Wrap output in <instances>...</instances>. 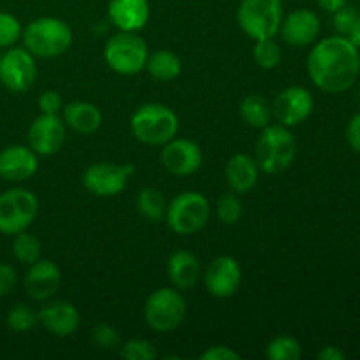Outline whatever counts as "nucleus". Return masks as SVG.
Instances as JSON below:
<instances>
[{"instance_id":"nucleus-27","label":"nucleus","mask_w":360,"mask_h":360,"mask_svg":"<svg viewBox=\"0 0 360 360\" xmlns=\"http://www.w3.org/2000/svg\"><path fill=\"white\" fill-rule=\"evenodd\" d=\"M41 241L34 234H28L27 231L20 232L14 236L13 241V255L23 266H32L41 259Z\"/></svg>"},{"instance_id":"nucleus-10","label":"nucleus","mask_w":360,"mask_h":360,"mask_svg":"<svg viewBox=\"0 0 360 360\" xmlns=\"http://www.w3.org/2000/svg\"><path fill=\"white\" fill-rule=\"evenodd\" d=\"M136 172L132 164H112L97 162L91 164L83 174V185L95 197H115L127 188L130 176Z\"/></svg>"},{"instance_id":"nucleus-23","label":"nucleus","mask_w":360,"mask_h":360,"mask_svg":"<svg viewBox=\"0 0 360 360\" xmlns=\"http://www.w3.org/2000/svg\"><path fill=\"white\" fill-rule=\"evenodd\" d=\"M167 276L172 287L178 290H188L199 281L200 262L192 252L178 250L167 260Z\"/></svg>"},{"instance_id":"nucleus-40","label":"nucleus","mask_w":360,"mask_h":360,"mask_svg":"<svg viewBox=\"0 0 360 360\" xmlns=\"http://www.w3.org/2000/svg\"><path fill=\"white\" fill-rule=\"evenodd\" d=\"M319 360H345L347 359V354L343 350H340L338 347H326L319 352L316 355Z\"/></svg>"},{"instance_id":"nucleus-30","label":"nucleus","mask_w":360,"mask_h":360,"mask_svg":"<svg viewBox=\"0 0 360 360\" xmlns=\"http://www.w3.org/2000/svg\"><path fill=\"white\" fill-rule=\"evenodd\" d=\"M6 322L13 333H28L39 323V311L27 304H16L7 313Z\"/></svg>"},{"instance_id":"nucleus-6","label":"nucleus","mask_w":360,"mask_h":360,"mask_svg":"<svg viewBox=\"0 0 360 360\" xmlns=\"http://www.w3.org/2000/svg\"><path fill=\"white\" fill-rule=\"evenodd\" d=\"M283 21L281 0H241L238 9V23L253 41L274 37Z\"/></svg>"},{"instance_id":"nucleus-7","label":"nucleus","mask_w":360,"mask_h":360,"mask_svg":"<svg viewBox=\"0 0 360 360\" xmlns=\"http://www.w3.org/2000/svg\"><path fill=\"white\" fill-rule=\"evenodd\" d=\"M211 206L200 192H183L167 204L165 220L169 229L179 236L202 231L210 220Z\"/></svg>"},{"instance_id":"nucleus-26","label":"nucleus","mask_w":360,"mask_h":360,"mask_svg":"<svg viewBox=\"0 0 360 360\" xmlns=\"http://www.w3.org/2000/svg\"><path fill=\"white\" fill-rule=\"evenodd\" d=\"M136 206H137V211L141 213V217L146 218L148 221L158 224V221H162L165 218L167 200H165L164 193H162L160 190L146 186V188H143L139 193H137Z\"/></svg>"},{"instance_id":"nucleus-4","label":"nucleus","mask_w":360,"mask_h":360,"mask_svg":"<svg viewBox=\"0 0 360 360\" xmlns=\"http://www.w3.org/2000/svg\"><path fill=\"white\" fill-rule=\"evenodd\" d=\"M297 153V143L288 127L267 125L260 132L255 146V160L266 174H280L287 171Z\"/></svg>"},{"instance_id":"nucleus-35","label":"nucleus","mask_w":360,"mask_h":360,"mask_svg":"<svg viewBox=\"0 0 360 360\" xmlns=\"http://www.w3.org/2000/svg\"><path fill=\"white\" fill-rule=\"evenodd\" d=\"M359 14V7L348 6V4L345 7H341L340 11H336V13H334V28L338 30V34L345 37V35L348 34V30H350L352 25H354V21L357 20Z\"/></svg>"},{"instance_id":"nucleus-38","label":"nucleus","mask_w":360,"mask_h":360,"mask_svg":"<svg viewBox=\"0 0 360 360\" xmlns=\"http://www.w3.org/2000/svg\"><path fill=\"white\" fill-rule=\"evenodd\" d=\"M16 271L9 264H0V297L11 294L16 287Z\"/></svg>"},{"instance_id":"nucleus-17","label":"nucleus","mask_w":360,"mask_h":360,"mask_svg":"<svg viewBox=\"0 0 360 360\" xmlns=\"http://www.w3.org/2000/svg\"><path fill=\"white\" fill-rule=\"evenodd\" d=\"M39 323L56 338H69L77 333L81 326V316L76 306L69 301L46 302L39 309Z\"/></svg>"},{"instance_id":"nucleus-11","label":"nucleus","mask_w":360,"mask_h":360,"mask_svg":"<svg viewBox=\"0 0 360 360\" xmlns=\"http://www.w3.org/2000/svg\"><path fill=\"white\" fill-rule=\"evenodd\" d=\"M37 79L35 56L25 48H9L0 58V81L13 94L30 90Z\"/></svg>"},{"instance_id":"nucleus-37","label":"nucleus","mask_w":360,"mask_h":360,"mask_svg":"<svg viewBox=\"0 0 360 360\" xmlns=\"http://www.w3.org/2000/svg\"><path fill=\"white\" fill-rule=\"evenodd\" d=\"M241 355L236 350H232L231 347H224V345H214V347L207 348L202 355H200V360H239Z\"/></svg>"},{"instance_id":"nucleus-31","label":"nucleus","mask_w":360,"mask_h":360,"mask_svg":"<svg viewBox=\"0 0 360 360\" xmlns=\"http://www.w3.org/2000/svg\"><path fill=\"white\" fill-rule=\"evenodd\" d=\"M243 214L241 200L236 193H224L217 202V217L221 224L234 225L238 224Z\"/></svg>"},{"instance_id":"nucleus-34","label":"nucleus","mask_w":360,"mask_h":360,"mask_svg":"<svg viewBox=\"0 0 360 360\" xmlns=\"http://www.w3.org/2000/svg\"><path fill=\"white\" fill-rule=\"evenodd\" d=\"M90 336L94 345H97L102 350H115L122 343L118 330L112 326H108V323H98V326H95L91 329Z\"/></svg>"},{"instance_id":"nucleus-39","label":"nucleus","mask_w":360,"mask_h":360,"mask_svg":"<svg viewBox=\"0 0 360 360\" xmlns=\"http://www.w3.org/2000/svg\"><path fill=\"white\" fill-rule=\"evenodd\" d=\"M347 139L352 150L360 153V112H357V115L350 120V123H348Z\"/></svg>"},{"instance_id":"nucleus-32","label":"nucleus","mask_w":360,"mask_h":360,"mask_svg":"<svg viewBox=\"0 0 360 360\" xmlns=\"http://www.w3.org/2000/svg\"><path fill=\"white\" fill-rule=\"evenodd\" d=\"M23 34L20 20L9 13H0V48H11Z\"/></svg>"},{"instance_id":"nucleus-25","label":"nucleus","mask_w":360,"mask_h":360,"mask_svg":"<svg viewBox=\"0 0 360 360\" xmlns=\"http://www.w3.org/2000/svg\"><path fill=\"white\" fill-rule=\"evenodd\" d=\"M239 112H241L243 122L253 129L262 130L273 120V108L267 102V98L260 97V95H248V97L243 98Z\"/></svg>"},{"instance_id":"nucleus-18","label":"nucleus","mask_w":360,"mask_h":360,"mask_svg":"<svg viewBox=\"0 0 360 360\" xmlns=\"http://www.w3.org/2000/svg\"><path fill=\"white\" fill-rule=\"evenodd\" d=\"M62 283V273L55 262L46 259H39L32 266H28L25 274V290L28 297L34 301H48L55 295Z\"/></svg>"},{"instance_id":"nucleus-14","label":"nucleus","mask_w":360,"mask_h":360,"mask_svg":"<svg viewBox=\"0 0 360 360\" xmlns=\"http://www.w3.org/2000/svg\"><path fill=\"white\" fill-rule=\"evenodd\" d=\"M243 273L238 260L231 255H220L211 260L204 273V285L213 297H232L241 287Z\"/></svg>"},{"instance_id":"nucleus-36","label":"nucleus","mask_w":360,"mask_h":360,"mask_svg":"<svg viewBox=\"0 0 360 360\" xmlns=\"http://www.w3.org/2000/svg\"><path fill=\"white\" fill-rule=\"evenodd\" d=\"M39 109H41L44 115H58L63 108L62 97H60L58 91L55 90H46L42 91L41 97L37 101Z\"/></svg>"},{"instance_id":"nucleus-42","label":"nucleus","mask_w":360,"mask_h":360,"mask_svg":"<svg viewBox=\"0 0 360 360\" xmlns=\"http://www.w3.org/2000/svg\"><path fill=\"white\" fill-rule=\"evenodd\" d=\"M319 2V6L322 7L323 11H327V13H336V11H340L341 7L347 6L348 0H316Z\"/></svg>"},{"instance_id":"nucleus-29","label":"nucleus","mask_w":360,"mask_h":360,"mask_svg":"<svg viewBox=\"0 0 360 360\" xmlns=\"http://www.w3.org/2000/svg\"><path fill=\"white\" fill-rule=\"evenodd\" d=\"M253 58L260 69H276L281 62L280 44L274 41V37L259 39V41H255V48H253Z\"/></svg>"},{"instance_id":"nucleus-24","label":"nucleus","mask_w":360,"mask_h":360,"mask_svg":"<svg viewBox=\"0 0 360 360\" xmlns=\"http://www.w3.org/2000/svg\"><path fill=\"white\" fill-rule=\"evenodd\" d=\"M144 69L150 72V76L157 81H174L181 74V60L171 49H158L148 56V62Z\"/></svg>"},{"instance_id":"nucleus-41","label":"nucleus","mask_w":360,"mask_h":360,"mask_svg":"<svg viewBox=\"0 0 360 360\" xmlns=\"http://www.w3.org/2000/svg\"><path fill=\"white\" fill-rule=\"evenodd\" d=\"M345 39H348L355 48H360V14L357 16V20L354 21V25L350 27L348 34L345 35Z\"/></svg>"},{"instance_id":"nucleus-5","label":"nucleus","mask_w":360,"mask_h":360,"mask_svg":"<svg viewBox=\"0 0 360 360\" xmlns=\"http://www.w3.org/2000/svg\"><path fill=\"white\" fill-rule=\"evenodd\" d=\"M148 51L146 42L137 32H118L108 39L104 46V60L109 69L122 76H134L146 67Z\"/></svg>"},{"instance_id":"nucleus-1","label":"nucleus","mask_w":360,"mask_h":360,"mask_svg":"<svg viewBox=\"0 0 360 360\" xmlns=\"http://www.w3.org/2000/svg\"><path fill=\"white\" fill-rule=\"evenodd\" d=\"M360 72L359 48L343 35L322 39L308 55V74L313 84L327 94L352 88Z\"/></svg>"},{"instance_id":"nucleus-9","label":"nucleus","mask_w":360,"mask_h":360,"mask_svg":"<svg viewBox=\"0 0 360 360\" xmlns=\"http://www.w3.org/2000/svg\"><path fill=\"white\" fill-rule=\"evenodd\" d=\"M39 213V200L30 190L11 188L0 193V234L16 236L27 231Z\"/></svg>"},{"instance_id":"nucleus-33","label":"nucleus","mask_w":360,"mask_h":360,"mask_svg":"<svg viewBox=\"0 0 360 360\" xmlns=\"http://www.w3.org/2000/svg\"><path fill=\"white\" fill-rule=\"evenodd\" d=\"M120 355L127 360H153L157 359V350L146 340H129L122 345Z\"/></svg>"},{"instance_id":"nucleus-13","label":"nucleus","mask_w":360,"mask_h":360,"mask_svg":"<svg viewBox=\"0 0 360 360\" xmlns=\"http://www.w3.org/2000/svg\"><path fill=\"white\" fill-rule=\"evenodd\" d=\"M65 129L62 116L42 112L28 127V146L41 157H51L62 150L67 137Z\"/></svg>"},{"instance_id":"nucleus-12","label":"nucleus","mask_w":360,"mask_h":360,"mask_svg":"<svg viewBox=\"0 0 360 360\" xmlns=\"http://www.w3.org/2000/svg\"><path fill=\"white\" fill-rule=\"evenodd\" d=\"M273 108V118L283 127H297L311 116L315 101L309 90L302 86H288L278 94Z\"/></svg>"},{"instance_id":"nucleus-16","label":"nucleus","mask_w":360,"mask_h":360,"mask_svg":"<svg viewBox=\"0 0 360 360\" xmlns=\"http://www.w3.org/2000/svg\"><path fill=\"white\" fill-rule=\"evenodd\" d=\"M39 155L30 146L11 144L0 151V178L4 181L21 183L30 179L39 169Z\"/></svg>"},{"instance_id":"nucleus-15","label":"nucleus","mask_w":360,"mask_h":360,"mask_svg":"<svg viewBox=\"0 0 360 360\" xmlns=\"http://www.w3.org/2000/svg\"><path fill=\"white\" fill-rule=\"evenodd\" d=\"M160 162L174 176H192L202 165V151L190 139H171L160 151Z\"/></svg>"},{"instance_id":"nucleus-19","label":"nucleus","mask_w":360,"mask_h":360,"mask_svg":"<svg viewBox=\"0 0 360 360\" xmlns=\"http://www.w3.org/2000/svg\"><path fill=\"white\" fill-rule=\"evenodd\" d=\"M322 25L320 18L311 9H295L281 21V37L292 46H308L319 39Z\"/></svg>"},{"instance_id":"nucleus-21","label":"nucleus","mask_w":360,"mask_h":360,"mask_svg":"<svg viewBox=\"0 0 360 360\" xmlns=\"http://www.w3.org/2000/svg\"><path fill=\"white\" fill-rule=\"evenodd\" d=\"M260 167L253 157L246 153H236L225 165V179L234 193H246L259 181Z\"/></svg>"},{"instance_id":"nucleus-8","label":"nucleus","mask_w":360,"mask_h":360,"mask_svg":"<svg viewBox=\"0 0 360 360\" xmlns=\"http://www.w3.org/2000/svg\"><path fill=\"white\" fill-rule=\"evenodd\" d=\"M186 302L178 288H157L144 304V320L155 333H172L183 323Z\"/></svg>"},{"instance_id":"nucleus-2","label":"nucleus","mask_w":360,"mask_h":360,"mask_svg":"<svg viewBox=\"0 0 360 360\" xmlns=\"http://www.w3.org/2000/svg\"><path fill=\"white\" fill-rule=\"evenodd\" d=\"M130 130L139 143L148 146H164L178 136L179 118L169 105L143 104L130 118Z\"/></svg>"},{"instance_id":"nucleus-20","label":"nucleus","mask_w":360,"mask_h":360,"mask_svg":"<svg viewBox=\"0 0 360 360\" xmlns=\"http://www.w3.org/2000/svg\"><path fill=\"white\" fill-rule=\"evenodd\" d=\"M108 16L120 32H141L150 21L151 7L148 0H111Z\"/></svg>"},{"instance_id":"nucleus-22","label":"nucleus","mask_w":360,"mask_h":360,"mask_svg":"<svg viewBox=\"0 0 360 360\" xmlns=\"http://www.w3.org/2000/svg\"><path fill=\"white\" fill-rule=\"evenodd\" d=\"M62 120L65 127L81 136H91L102 125V112L91 102L76 101L62 108Z\"/></svg>"},{"instance_id":"nucleus-28","label":"nucleus","mask_w":360,"mask_h":360,"mask_svg":"<svg viewBox=\"0 0 360 360\" xmlns=\"http://www.w3.org/2000/svg\"><path fill=\"white\" fill-rule=\"evenodd\" d=\"M266 355L271 360H299L302 355V348L295 338L276 336L267 345Z\"/></svg>"},{"instance_id":"nucleus-3","label":"nucleus","mask_w":360,"mask_h":360,"mask_svg":"<svg viewBox=\"0 0 360 360\" xmlns=\"http://www.w3.org/2000/svg\"><path fill=\"white\" fill-rule=\"evenodd\" d=\"M21 39L35 58H56L72 44V28L60 18H37L25 27Z\"/></svg>"}]
</instances>
